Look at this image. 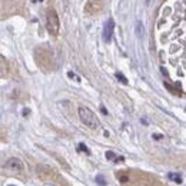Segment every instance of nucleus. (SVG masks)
<instances>
[{
  "instance_id": "nucleus-1",
  "label": "nucleus",
  "mask_w": 186,
  "mask_h": 186,
  "mask_svg": "<svg viewBox=\"0 0 186 186\" xmlns=\"http://www.w3.org/2000/svg\"><path fill=\"white\" fill-rule=\"evenodd\" d=\"M79 118H80L82 123L86 125L88 128H90V129H98L99 128L98 118H96V115L90 110V109L85 108V106L79 108Z\"/></svg>"
},
{
  "instance_id": "nucleus-2",
  "label": "nucleus",
  "mask_w": 186,
  "mask_h": 186,
  "mask_svg": "<svg viewBox=\"0 0 186 186\" xmlns=\"http://www.w3.org/2000/svg\"><path fill=\"white\" fill-rule=\"evenodd\" d=\"M46 27H48V32L52 36H58L59 34V29H60V22H59V16L56 13L54 9H48V13H46Z\"/></svg>"
},
{
  "instance_id": "nucleus-3",
  "label": "nucleus",
  "mask_w": 186,
  "mask_h": 186,
  "mask_svg": "<svg viewBox=\"0 0 186 186\" xmlns=\"http://www.w3.org/2000/svg\"><path fill=\"white\" fill-rule=\"evenodd\" d=\"M36 60H37V63L40 64V68H43L44 70H52V69L54 68L53 58H52V53L49 50L37 49L36 50Z\"/></svg>"
},
{
  "instance_id": "nucleus-4",
  "label": "nucleus",
  "mask_w": 186,
  "mask_h": 186,
  "mask_svg": "<svg viewBox=\"0 0 186 186\" xmlns=\"http://www.w3.org/2000/svg\"><path fill=\"white\" fill-rule=\"evenodd\" d=\"M23 162L17 158H12L4 163V170H6V173H10V175H17V173L23 172Z\"/></svg>"
},
{
  "instance_id": "nucleus-5",
  "label": "nucleus",
  "mask_w": 186,
  "mask_h": 186,
  "mask_svg": "<svg viewBox=\"0 0 186 186\" xmlns=\"http://www.w3.org/2000/svg\"><path fill=\"white\" fill-rule=\"evenodd\" d=\"M103 10V2L102 0H88L85 4V13L88 16H96Z\"/></svg>"
},
{
  "instance_id": "nucleus-6",
  "label": "nucleus",
  "mask_w": 186,
  "mask_h": 186,
  "mask_svg": "<svg viewBox=\"0 0 186 186\" xmlns=\"http://www.w3.org/2000/svg\"><path fill=\"white\" fill-rule=\"evenodd\" d=\"M113 30H115V22L113 19H108V22L105 23V27H103V40L106 43L112 40V36H113Z\"/></svg>"
},
{
  "instance_id": "nucleus-7",
  "label": "nucleus",
  "mask_w": 186,
  "mask_h": 186,
  "mask_svg": "<svg viewBox=\"0 0 186 186\" xmlns=\"http://www.w3.org/2000/svg\"><path fill=\"white\" fill-rule=\"evenodd\" d=\"M7 72H9V64H7V60L0 54V78H4L7 76Z\"/></svg>"
},
{
  "instance_id": "nucleus-8",
  "label": "nucleus",
  "mask_w": 186,
  "mask_h": 186,
  "mask_svg": "<svg viewBox=\"0 0 186 186\" xmlns=\"http://www.w3.org/2000/svg\"><path fill=\"white\" fill-rule=\"evenodd\" d=\"M169 179L170 180H173V182H176V183H182V176L180 175H178V173H169Z\"/></svg>"
},
{
  "instance_id": "nucleus-9",
  "label": "nucleus",
  "mask_w": 186,
  "mask_h": 186,
  "mask_svg": "<svg viewBox=\"0 0 186 186\" xmlns=\"http://www.w3.org/2000/svg\"><path fill=\"white\" fill-rule=\"evenodd\" d=\"M142 32H143V26L140 22H136V34L139 37H142Z\"/></svg>"
},
{
  "instance_id": "nucleus-10",
  "label": "nucleus",
  "mask_w": 186,
  "mask_h": 186,
  "mask_svg": "<svg viewBox=\"0 0 186 186\" xmlns=\"http://www.w3.org/2000/svg\"><path fill=\"white\" fill-rule=\"evenodd\" d=\"M116 79H118L119 82H122L123 85H128V79H126V78H125V76H123L122 73H119V72H118V73H116Z\"/></svg>"
},
{
  "instance_id": "nucleus-11",
  "label": "nucleus",
  "mask_w": 186,
  "mask_h": 186,
  "mask_svg": "<svg viewBox=\"0 0 186 186\" xmlns=\"http://www.w3.org/2000/svg\"><path fill=\"white\" fill-rule=\"evenodd\" d=\"M96 182H98L100 186H106V180H105L103 176H98V178H96Z\"/></svg>"
},
{
  "instance_id": "nucleus-12",
  "label": "nucleus",
  "mask_w": 186,
  "mask_h": 186,
  "mask_svg": "<svg viewBox=\"0 0 186 186\" xmlns=\"http://www.w3.org/2000/svg\"><path fill=\"white\" fill-rule=\"evenodd\" d=\"M19 0H0V6H3L4 3H17Z\"/></svg>"
},
{
  "instance_id": "nucleus-13",
  "label": "nucleus",
  "mask_w": 186,
  "mask_h": 186,
  "mask_svg": "<svg viewBox=\"0 0 186 186\" xmlns=\"http://www.w3.org/2000/svg\"><path fill=\"white\" fill-rule=\"evenodd\" d=\"M106 158H108L109 160H113L115 159V153L113 152H106Z\"/></svg>"
},
{
  "instance_id": "nucleus-14",
  "label": "nucleus",
  "mask_w": 186,
  "mask_h": 186,
  "mask_svg": "<svg viewBox=\"0 0 186 186\" xmlns=\"http://www.w3.org/2000/svg\"><path fill=\"white\" fill-rule=\"evenodd\" d=\"M79 149H80V150H83V152H86V153H90V152H89V149L86 148V145H83V143H80V145H79Z\"/></svg>"
},
{
  "instance_id": "nucleus-15",
  "label": "nucleus",
  "mask_w": 186,
  "mask_h": 186,
  "mask_svg": "<svg viewBox=\"0 0 186 186\" xmlns=\"http://www.w3.org/2000/svg\"><path fill=\"white\" fill-rule=\"evenodd\" d=\"M102 113H105V115H108V110H106V109L103 108V106H102Z\"/></svg>"
},
{
  "instance_id": "nucleus-16",
  "label": "nucleus",
  "mask_w": 186,
  "mask_h": 186,
  "mask_svg": "<svg viewBox=\"0 0 186 186\" xmlns=\"http://www.w3.org/2000/svg\"><path fill=\"white\" fill-rule=\"evenodd\" d=\"M153 139H162V136L160 135H153Z\"/></svg>"
},
{
  "instance_id": "nucleus-17",
  "label": "nucleus",
  "mask_w": 186,
  "mask_h": 186,
  "mask_svg": "<svg viewBox=\"0 0 186 186\" xmlns=\"http://www.w3.org/2000/svg\"><path fill=\"white\" fill-rule=\"evenodd\" d=\"M33 3H37V2H43V0H32Z\"/></svg>"
},
{
  "instance_id": "nucleus-18",
  "label": "nucleus",
  "mask_w": 186,
  "mask_h": 186,
  "mask_svg": "<svg viewBox=\"0 0 186 186\" xmlns=\"http://www.w3.org/2000/svg\"><path fill=\"white\" fill-rule=\"evenodd\" d=\"M149 2H150V0H146V3H149Z\"/></svg>"
},
{
  "instance_id": "nucleus-19",
  "label": "nucleus",
  "mask_w": 186,
  "mask_h": 186,
  "mask_svg": "<svg viewBox=\"0 0 186 186\" xmlns=\"http://www.w3.org/2000/svg\"><path fill=\"white\" fill-rule=\"evenodd\" d=\"M9 186H13V185H9Z\"/></svg>"
}]
</instances>
